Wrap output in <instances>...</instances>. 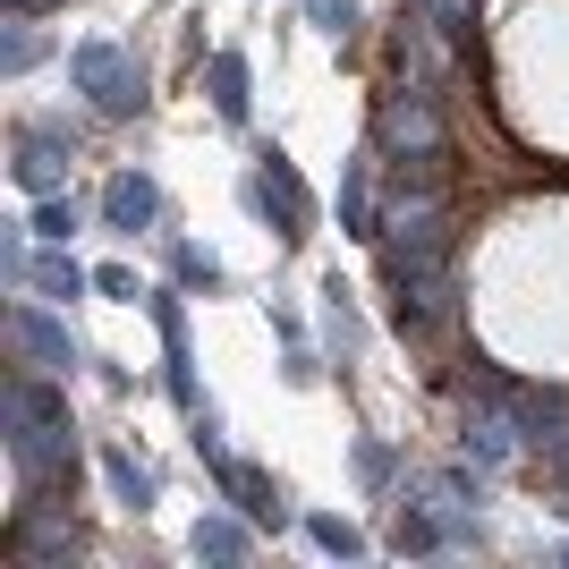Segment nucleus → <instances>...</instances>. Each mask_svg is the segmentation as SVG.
Wrapping results in <instances>:
<instances>
[{
    "mask_svg": "<svg viewBox=\"0 0 569 569\" xmlns=\"http://www.w3.org/2000/svg\"><path fill=\"white\" fill-rule=\"evenodd\" d=\"M51 382L43 366L0 382V442H9V468H18L26 493H77V417H69V391H51Z\"/></svg>",
    "mask_w": 569,
    "mask_h": 569,
    "instance_id": "1",
    "label": "nucleus"
},
{
    "mask_svg": "<svg viewBox=\"0 0 569 569\" xmlns=\"http://www.w3.org/2000/svg\"><path fill=\"white\" fill-rule=\"evenodd\" d=\"M375 153L391 162H433V153H451V119H442V86H417V77H391L375 94Z\"/></svg>",
    "mask_w": 569,
    "mask_h": 569,
    "instance_id": "2",
    "label": "nucleus"
},
{
    "mask_svg": "<svg viewBox=\"0 0 569 569\" xmlns=\"http://www.w3.org/2000/svg\"><path fill=\"white\" fill-rule=\"evenodd\" d=\"M69 86L86 102H94L102 119H144V69H137V51H119L102 43V34H86V43H69Z\"/></svg>",
    "mask_w": 569,
    "mask_h": 569,
    "instance_id": "3",
    "label": "nucleus"
},
{
    "mask_svg": "<svg viewBox=\"0 0 569 569\" xmlns=\"http://www.w3.org/2000/svg\"><path fill=\"white\" fill-rule=\"evenodd\" d=\"M391 289V332L400 340H433L442 323H459V263H408V272H382Z\"/></svg>",
    "mask_w": 569,
    "mask_h": 569,
    "instance_id": "4",
    "label": "nucleus"
},
{
    "mask_svg": "<svg viewBox=\"0 0 569 569\" xmlns=\"http://www.w3.org/2000/svg\"><path fill=\"white\" fill-rule=\"evenodd\" d=\"M247 213L256 221H272V238H281V247H298V238L315 230V196H307V179H298V162H289L281 144H263L256 153V170H247Z\"/></svg>",
    "mask_w": 569,
    "mask_h": 569,
    "instance_id": "5",
    "label": "nucleus"
},
{
    "mask_svg": "<svg viewBox=\"0 0 569 569\" xmlns=\"http://www.w3.org/2000/svg\"><path fill=\"white\" fill-rule=\"evenodd\" d=\"M9 349H18L26 366L60 375V382H69L77 366H86V340H77L69 323L51 315V298H18V307H9Z\"/></svg>",
    "mask_w": 569,
    "mask_h": 569,
    "instance_id": "6",
    "label": "nucleus"
},
{
    "mask_svg": "<svg viewBox=\"0 0 569 569\" xmlns=\"http://www.w3.org/2000/svg\"><path fill=\"white\" fill-rule=\"evenodd\" d=\"M69 162H77V128H51V119H26L9 137V179L26 196H60L69 188Z\"/></svg>",
    "mask_w": 569,
    "mask_h": 569,
    "instance_id": "7",
    "label": "nucleus"
},
{
    "mask_svg": "<svg viewBox=\"0 0 569 569\" xmlns=\"http://www.w3.org/2000/svg\"><path fill=\"white\" fill-rule=\"evenodd\" d=\"M510 426H519L527 459H545V468H561L569 459V391H545V382H510Z\"/></svg>",
    "mask_w": 569,
    "mask_h": 569,
    "instance_id": "8",
    "label": "nucleus"
},
{
    "mask_svg": "<svg viewBox=\"0 0 569 569\" xmlns=\"http://www.w3.org/2000/svg\"><path fill=\"white\" fill-rule=\"evenodd\" d=\"M144 315H153V332H162V382H170V400L188 408H213L204 391H196V349H188V307H179V289H153L144 298Z\"/></svg>",
    "mask_w": 569,
    "mask_h": 569,
    "instance_id": "9",
    "label": "nucleus"
},
{
    "mask_svg": "<svg viewBox=\"0 0 569 569\" xmlns=\"http://www.w3.org/2000/svg\"><path fill=\"white\" fill-rule=\"evenodd\" d=\"M153 221H162V188H153L144 170H111V179H102V230L137 238V230H153Z\"/></svg>",
    "mask_w": 569,
    "mask_h": 569,
    "instance_id": "10",
    "label": "nucleus"
},
{
    "mask_svg": "<svg viewBox=\"0 0 569 569\" xmlns=\"http://www.w3.org/2000/svg\"><path fill=\"white\" fill-rule=\"evenodd\" d=\"M213 485H221V501H230V510H247L256 527H272V536L289 527V493H281V485H272V476L256 468V459H230V468H221Z\"/></svg>",
    "mask_w": 569,
    "mask_h": 569,
    "instance_id": "11",
    "label": "nucleus"
},
{
    "mask_svg": "<svg viewBox=\"0 0 569 569\" xmlns=\"http://www.w3.org/2000/svg\"><path fill=\"white\" fill-rule=\"evenodd\" d=\"M459 442H468V459H476L485 476H501L510 459L527 451L519 426H510V408H468V433H459Z\"/></svg>",
    "mask_w": 569,
    "mask_h": 569,
    "instance_id": "12",
    "label": "nucleus"
},
{
    "mask_svg": "<svg viewBox=\"0 0 569 569\" xmlns=\"http://www.w3.org/2000/svg\"><path fill=\"white\" fill-rule=\"evenodd\" d=\"M196 561H213V569H238L247 552H256V519L247 510H213V519H196Z\"/></svg>",
    "mask_w": 569,
    "mask_h": 569,
    "instance_id": "13",
    "label": "nucleus"
},
{
    "mask_svg": "<svg viewBox=\"0 0 569 569\" xmlns=\"http://www.w3.org/2000/svg\"><path fill=\"white\" fill-rule=\"evenodd\" d=\"M196 69H204V94H213V111L230 119V128H247V111H256V94H247V51H204Z\"/></svg>",
    "mask_w": 569,
    "mask_h": 569,
    "instance_id": "14",
    "label": "nucleus"
},
{
    "mask_svg": "<svg viewBox=\"0 0 569 569\" xmlns=\"http://www.w3.org/2000/svg\"><path fill=\"white\" fill-rule=\"evenodd\" d=\"M26 289H34V298H51V307H77V298L94 289V272H86L69 247H43V256H34V272H26Z\"/></svg>",
    "mask_w": 569,
    "mask_h": 569,
    "instance_id": "15",
    "label": "nucleus"
},
{
    "mask_svg": "<svg viewBox=\"0 0 569 569\" xmlns=\"http://www.w3.org/2000/svg\"><path fill=\"white\" fill-rule=\"evenodd\" d=\"M102 485H111L119 510H153V493H162V485H153V468H144L128 442H102Z\"/></svg>",
    "mask_w": 569,
    "mask_h": 569,
    "instance_id": "16",
    "label": "nucleus"
},
{
    "mask_svg": "<svg viewBox=\"0 0 569 569\" xmlns=\"http://www.w3.org/2000/svg\"><path fill=\"white\" fill-rule=\"evenodd\" d=\"M323 340H332V357H340V366H349V357L366 349V323H357V298H349V281H340V272L323 281Z\"/></svg>",
    "mask_w": 569,
    "mask_h": 569,
    "instance_id": "17",
    "label": "nucleus"
},
{
    "mask_svg": "<svg viewBox=\"0 0 569 569\" xmlns=\"http://www.w3.org/2000/svg\"><path fill=\"white\" fill-rule=\"evenodd\" d=\"M340 230L366 238V247L382 238V204H375V179H366V162H349V179H340Z\"/></svg>",
    "mask_w": 569,
    "mask_h": 569,
    "instance_id": "18",
    "label": "nucleus"
},
{
    "mask_svg": "<svg viewBox=\"0 0 569 569\" xmlns=\"http://www.w3.org/2000/svg\"><path fill=\"white\" fill-rule=\"evenodd\" d=\"M77 230H86V204H77L69 188H60V196H34V238H43V247H69Z\"/></svg>",
    "mask_w": 569,
    "mask_h": 569,
    "instance_id": "19",
    "label": "nucleus"
},
{
    "mask_svg": "<svg viewBox=\"0 0 569 569\" xmlns=\"http://www.w3.org/2000/svg\"><path fill=\"white\" fill-rule=\"evenodd\" d=\"M34 60H43V34H34V9H18V18L0 26V69H9V77H26Z\"/></svg>",
    "mask_w": 569,
    "mask_h": 569,
    "instance_id": "20",
    "label": "nucleus"
},
{
    "mask_svg": "<svg viewBox=\"0 0 569 569\" xmlns=\"http://www.w3.org/2000/svg\"><path fill=\"white\" fill-rule=\"evenodd\" d=\"M307 545L332 552V561H366V536H357L349 519H332V510H315V519H307Z\"/></svg>",
    "mask_w": 569,
    "mask_h": 569,
    "instance_id": "21",
    "label": "nucleus"
},
{
    "mask_svg": "<svg viewBox=\"0 0 569 569\" xmlns=\"http://www.w3.org/2000/svg\"><path fill=\"white\" fill-rule=\"evenodd\" d=\"M170 281H179V289H204V298H213V289L230 281V272H221V263L204 256V247H188V238H179V247H170Z\"/></svg>",
    "mask_w": 569,
    "mask_h": 569,
    "instance_id": "22",
    "label": "nucleus"
},
{
    "mask_svg": "<svg viewBox=\"0 0 569 569\" xmlns=\"http://www.w3.org/2000/svg\"><path fill=\"white\" fill-rule=\"evenodd\" d=\"M307 18H315V34H332V43H349L357 26H366V9H357V0H307Z\"/></svg>",
    "mask_w": 569,
    "mask_h": 569,
    "instance_id": "23",
    "label": "nucleus"
},
{
    "mask_svg": "<svg viewBox=\"0 0 569 569\" xmlns=\"http://www.w3.org/2000/svg\"><path fill=\"white\" fill-rule=\"evenodd\" d=\"M357 476H366V485H375V493H382V485H391V476H400V451H391V442H375V433H357Z\"/></svg>",
    "mask_w": 569,
    "mask_h": 569,
    "instance_id": "24",
    "label": "nucleus"
},
{
    "mask_svg": "<svg viewBox=\"0 0 569 569\" xmlns=\"http://www.w3.org/2000/svg\"><path fill=\"white\" fill-rule=\"evenodd\" d=\"M94 289H102V298H119V307H137V298H144L128 263H102V272H94Z\"/></svg>",
    "mask_w": 569,
    "mask_h": 569,
    "instance_id": "25",
    "label": "nucleus"
},
{
    "mask_svg": "<svg viewBox=\"0 0 569 569\" xmlns=\"http://www.w3.org/2000/svg\"><path fill=\"white\" fill-rule=\"evenodd\" d=\"M442 9V26H451L459 43H476V18H485V0H433Z\"/></svg>",
    "mask_w": 569,
    "mask_h": 569,
    "instance_id": "26",
    "label": "nucleus"
},
{
    "mask_svg": "<svg viewBox=\"0 0 569 569\" xmlns=\"http://www.w3.org/2000/svg\"><path fill=\"white\" fill-rule=\"evenodd\" d=\"M552 485H561V510H569V459H561V468H552Z\"/></svg>",
    "mask_w": 569,
    "mask_h": 569,
    "instance_id": "27",
    "label": "nucleus"
},
{
    "mask_svg": "<svg viewBox=\"0 0 569 569\" xmlns=\"http://www.w3.org/2000/svg\"><path fill=\"white\" fill-rule=\"evenodd\" d=\"M9 9H34V18H43V9H60V0H9Z\"/></svg>",
    "mask_w": 569,
    "mask_h": 569,
    "instance_id": "28",
    "label": "nucleus"
},
{
    "mask_svg": "<svg viewBox=\"0 0 569 569\" xmlns=\"http://www.w3.org/2000/svg\"><path fill=\"white\" fill-rule=\"evenodd\" d=\"M552 561H569V536H561V545H552Z\"/></svg>",
    "mask_w": 569,
    "mask_h": 569,
    "instance_id": "29",
    "label": "nucleus"
}]
</instances>
